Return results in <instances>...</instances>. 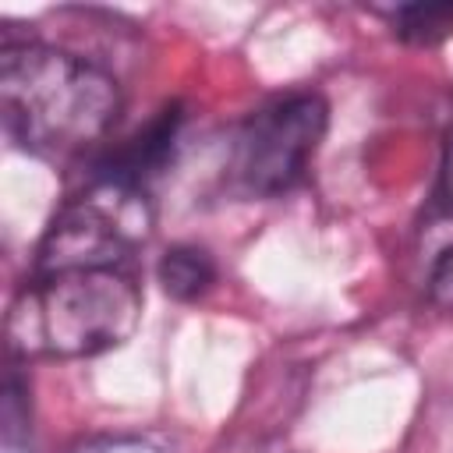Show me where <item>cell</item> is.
<instances>
[{"instance_id": "5", "label": "cell", "mask_w": 453, "mask_h": 453, "mask_svg": "<svg viewBox=\"0 0 453 453\" xmlns=\"http://www.w3.org/2000/svg\"><path fill=\"white\" fill-rule=\"evenodd\" d=\"M180 124H184V113H180L177 103L156 110V117L145 127H138L124 145H117L113 152H106L99 159L96 177L117 180V184H131V188H145V180L156 177L170 163L177 134H180Z\"/></svg>"}, {"instance_id": "2", "label": "cell", "mask_w": 453, "mask_h": 453, "mask_svg": "<svg viewBox=\"0 0 453 453\" xmlns=\"http://www.w3.org/2000/svg\"><path fill=\"white\" fill-rule=\"evenodd\" d=\"M142 315L127 269H64L25 283L4 322L14 357H96L120 347Z\"/></svg>"}, {"instance_id": "6", "label": "cell", "mask_w": 453, "mask_h": 453, "mask_svg": "<svg viewBox=\"0 0 453 453\" xmlns=\"http://www.w3.org/2000/svg\"><path fill=\"white\" fill-rule=\"evenodd\" d=\"M156 276H159V283L170 297L195 301L216 283V262L198 244H173V248L163 251V258L156 265Z\"/></svg>"}, {"instance_id": "7", "label": "cell", "mask_w": 453, "mask_h": 453, "mask_svg": "<svg viewBox=\"0 0 453 453\" xmlns=\"http://www.w3.org/2000/svg\"><path fill=\"white\" fill-rule=\"evenodd\" d=\"M393 32L414 46H435L453 35V4H400L382 11Z\"/></svg>"}, {"instance_id": "10", "label": "cell", "mask_w": 453, "mask_h": 453, "mask_svg": "<svg viewBox=\"0 0 453 453\" xmlns=\"http://www.w3.org/2000/svg\"><path fill=\"white\" fill-rule=\"evenodd\" d=\"M428 297L442 311H453V244L435 258V265L428 273Z\"/></svg>"}, {"instance_id": "1", "label": "cell", "mask_w": 453, "mask_h": 453, "mask_svg": "<svg viewBox=\"0 0 453 453\" xmlns=\"http://www.w3.org/2000/svg\"><path fill=\"white\" fill-rule=\"evenodd\" d=\"M124 96L96 60L50 42L0 46V117L11 142L64 163L96 149L117 124Z\"/></svg>"}, {"instance_id": "9", "label": "cell", "mask_w": 453, "mask_h": 453, "mask_svg": "<svg viewBox=\"0 0 453 453\" xmlns=\"http://www.w3.org/2000/svg\"><path fill=\"white\" fill-rule=\"evenodd\" d=\"M74 453H166L142 435H92L74 446Z\"/></svg>"}, {"instance_id": "11", "label": "cell", "mask_w": 453, "mask_h": 453, "mask_svg": "<svg viewBox=\"0 0 453 453\" xmlns=\"http://www.w3.org/2000/svg\"><path fill=\"white\" fill-rule=\"evenodd\" d=\"M439 198H442V209L453 216V127L446 131V145H442V163H439Z\"/></svg>"}, {"instance_id": "8", "label": "cell", "mask_w": 453, "mask_h": 453, "mask_svg": "<svg viewBox=\"0 0 453 453\" xmlns=\"http://www.w3.org/2000/svg\"><path fill=\"white\" fill-rule=\"evenodd\" d=\"M0 421H4V446L11 453H18L28 442L32 432V403H28V382L18 375V368L11 365L4 375V407H0Z\"/></svg>"}, {"instance_id": "4", "label": "cell", "mask_w": 453, "mask_h": 453, "mask_svg": "<svg viewBox=\"0 0 453 453\" xmlns=\"http://www.w3.org/2000/svg\"><path fill=\"white\" fill-rule=\"evenodd\" d=\"M329 127L326 96L304 88L255 110L234 134L226 177L248 198H276L301 184Z\"/></svg>"}, {"instance_id": "3", "label": "cell", "mask_w": 453, "mask_h": 453, "mask_svg": "<svg viewBox=\"0 0 453 453\" xmlns=\"http://www.w3.org/2000/svg\"><path fill=\"white\" fill-rule=\"evenodd\" d=\"M149 230L152 209L145 188L96 177L50 219L35 251V276L64 269H124V258L145 244Z\"/></svg>"}]
</instances>
